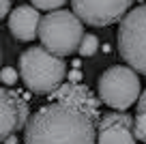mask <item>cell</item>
<instances>
[{
  "instance_id": "obj_1",
  "label": "cell",
  "mask_w": 146,
  "mask_h": 144,
  "mask_svg": "<svg viewBox=\"0 0 146 144\" xmlns=\"http://www.w3.org/2000/svg\"><path fill=\"white\" fill-rule=\"evenodd\" d=\"M99 118L90 110L54 101L28 118L24 144H97Z\"/></svg>"
},
{
  "instance_id": "obj_2",
  "label": "cell",
  "mask_w": 146,
  "mask_h": 144,
  "mask_svg": "<svg viewBox=\"0 0 146 144\" xmlns=\"http://www.w3.org/2000/svg\"><path fill=\"white\" fill-rule=\"evenodd\" d=\"M67 75L62 56L52 54L47 47H28L19 56V77L28 90L39 95H52Z\"/></svg>"
},
{
  "instance_id": "obj_3",
  "label": "cell",
  "mask_w": 146,
  "mask_h": 144,
  "mask_svg": "<svg viewBox=\"0 0 146 144\" xmlns=\"http://www.w3.org/2000/svg\"><path fill=\"white\" fill-rule=\"evenodd\" d=\"M82 24V17L75 11H50L45 17H41L39 24L41 45L56 56H71L80 50V43L84 39Z\"/></svg>"
},
{
  "instance_id": "obj_4",
  "label": "cell",
  "mask_w": 146,
  "mask_h": 144,
  "mask_svg": "<svg viewBox=\"0 0 146 144\" xmlns=\"http://www.w3.org/2000/svg\"><path fill=\"white\" fill-rule=\"evenodd\" d=\"M142 86L133 67H110L99 77V97L114 110H127L140 99Z\"/></svg>"
},
{
  "instance_id": "obj_5",
  "label": "cell",
  "mask_w": 146,
  "mask_h": 144,
  "mask_svg": "<svg viewBox=\"0 0 146 144\" xmlns=\"http://www.w3.org/2000/svg\"><path fill=\"white\" fill-rule=\"evenodd\" d=\"M118 50L129 67L146 75V5L131 9L120 19Z\"/></svg>"
},
{
  "instance_id": "obj_6",
  "label": "cell",
  "mask_w": 146,
  "mask_h": 144,
  "mask_svg": "<svg viewBox=\"0 0 146 144\" xmlns=\"http://www.w3.org/2000/svg\"><path fill=\"white\" fill-rule=\"evenodd\" d=\"M73 11L82 17L84 24L103 28L125 17L133 0H71Z\"/></svg>"
},
{
  "instance_id": "obj_7",
  "label": "cell",
  "mask_w": 146,
  "mask_h": 144,
  "mask_svg": "<svg viewBox=\"0 0 146 144\" xmlns=\"http://www.w3.org/2000/svg\"><path fill=\"white\" fill-rule=\"evenodd\" d=\"M97 144H137L135 118L127 112H108L97 125Z\"/></svg>"
},
{
  "instance_id": "obj_8",
  "label": "cell",
  "mask_w": 146,
  "mask_h": 144,
  "mask_svg": "<svg viewBox=\"0 0 146 144\" xmlns=\"http://www.w3.org/2000/svg\"><path fill=\"white\" fill-rule=\"evenodd\" d=\"M28 121V105L17 93L0 88V142L22 129Z\"/></svg>"
},
{
  "instance_id": "obj_9",
  "label": "cell",
  "mask_w": 146,
  "mask_h": 144,
  "mask_svg": "<svg viewBox=\"0 0 146 144\" xmlns=\"http://www.w3.org/2000/svg\"><path fill=\"white\" fill-rule=\"evenodd\" d=\"M41 15L36 7H17L9 15V30L17 41H32L35 35H39Z\"/></svg>"
},
{
  "instance_id": "obj_10",
  "label": "cell",
  "mask_w": 146,
  "mask_h": 144,
  "mask_svg": "<svg viewBox=\"0 0 146 144\" xmlns=\"http://www.w3.org/2000/svg\"><path fill=\"white\" fill-rule=\"evenodd\" d=\"M56 101H62V103H71L78 105V108L90 110L92 114H99V103L92 97V93L88 90V86L78 84V82H69V84H60L58 88L52 93Z\"/></svg>"
},
{
  "instance_id": "obj_11",
  "label": "cell",
  "mask_w": 146,
  "mask_h": 144,
  "mask_svg": "<svg viewBox=\"0 0 146 144\" xmlns=\"http://www.w3.org/2000/svg\"><path fill=\"white\" fill-rule=\"evenodd\" d=\"M135 133L137 140L146 144V90L137 99V112H135Z\"/></svg>"
},
{
  "instance_id": "obj_12",
  "label": "cell",
  "mask_w": 146,
  "mask_h": 144,
  "mask_svg": "<svg viewBox=\"0 0 146 144\" xmlns=\"http://www.w3.org/2000/svg\"><path fill=\"white\" fill-rule=\"evenodd\" d=\"M97 50H99V39L95 35H86L80 43V54L82 56H95Z\"/></svg>"
},
{
  "instance_id": "obj_13",
  "label": "cell",
  "mask_w": 146,
  "mask_h": 144,
  "mask_svg": "<svg viewBox=\"0 0 146 144\" xmlns=\"http://www.w3.org/2000/svg\"><path fill=\"white\" fill-rule=\"evenodd\" d=\"M36 9H43V11H56L58 7H62L67 0H30Z\"/></svg>"
},
{
  "instance_id": "obj_14",
  "label": "cell",
  "mask_w": 146,
  "mask_h": 144,
  "mask_svg": "<svg viewBox=\"0 0 146 144\" xmlns=\"http://www.w3.org/2000/svg\"><path fill=\"white\" fill-rule=\"evenodd\" d=\"M0 80L5 82V84H13V82H17V71L11 69V67H5L0 71Z\"/></svg>"
},
{
  "instance_id": "obj_15",
  "label": "cell",
  "mask_w": 146,
  "mask_h": 144,
  "mask_svg": "<svg viewBox=\"0 0 146 144\" xmlns=\"http://www.w3.org/2000/svg\"><path fill=\"white\" fill-rule=\"evenodd\" d=\"M9 7H11V0H0V19L9 13Z\"/></svg>"
},
{
  "instance_id": "obj_16",
  "label": "cell",
  "mask_w": 146,
  "mask_h": 144,
  "mask_svg": "<svg viewBox=\"0 0 146 144\" xmlns=\"http://www.w3.org/2000/svg\"><path fill=\"white\" fill-rule=\"evenodd\" d=\"M7 144H17V140H15L13 135H9V138H7Z\"/></svg>"
},
{
  "instance_id": "obj_17",
  "label": "cell",
  "mask_w": 146,
  "mask_h": 144,
  "mask_svg": "<svg viewBox=\"0 0 146 144\" xmlns=\"http://www.w3.org/2000/svg\"><path fill=\"white\" fill-rule=\"evenodd\" d=\"M0 60H2V50H0Z\"/></svg>"
}]
</instances>
